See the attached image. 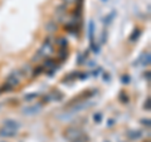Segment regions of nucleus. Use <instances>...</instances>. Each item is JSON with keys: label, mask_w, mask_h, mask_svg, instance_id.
<instances>
[{"label": "nucleus", "mask_w": 151, "mask_h": 142, "mask_svg": "<svg viewBox=\"0 0 151 142\" xmlns=\"http://www.w3.org/2000/svg\"><path fill=\"white\" fill-rule=\"evenodd\" d=\"M52 52H53V47H52V42H50V38L45 39V42L43 43V45L39 48V50L37 52V54L33 57V62H38L39 59H44L47 58Z\"/></svg>", "instance_id": "2"}, {"label": "nucleus", "mask_w": 151, "mask_h": 142, "mask_svg": "<svg viewBox=\"0 0 151 142\" xmlns=\"http://www.w3.org/2000/svg\"><path fill=\"white\" fill-rule=\"evenodd\" d=\"M20 70H14L8 75V78L5 79V83L3 84V87L0 88V92H10L14 87L19 86L20 83V77H22Z\"/></svg>", "instance_id": "1"}, {"label": "nucleus", "mask_w": 151, "mask_h": 142, "mask_svg": "<svg viewBox=\"0 0 151 142\" xmlns=\"http://www.w3.org/2000/svg\"><path fill=\"white\" fill-rule=\"evenodd\" d=\"M140 60V63L142 64V65H149L150 64V60H151V55L149 52H145V53H142V55L139 58Z\"/></svg>", "instance_id": "9"}, {"label": "nucleus", "mask_w": 151, "mask_h": 142, "mask_svg": "<svg viewBox=\"0 0 151 142\" xmlns=\"http://www.w3.org/2000/svg\"><path fill=\"white\" fill-rule=\"evenodd\" d=\"M93 33H94V23L91 20L88 24V38L91 42H93Z\"/></svg>", "instance_id": "15"}, {"label": "nucleus", "mask_w": 151, "mask_h": 142, "mask_svg": "<svg viewBox=\"0 0 151 142\" xmlns=\"http://www.w3.org/2000/svg\"><path fill=\"white\" fill-rule=\"evenodd\" d=\"M146 142H150V141H146Z\"/></svg>", "instance_id": "33"}, {"label": "nucleus", "mask_w": 151, "mask_h": 142, "mask_svg": "<svg viewBox=\"0 0 151 142\" xmlns=\"http://www.w3.org/2000/svg\"><path fill=\"white\" fill-rule=\"evenodd\" d=\"M68 58V49L67 47H64V48H59L58 50V55H57V60H58L59 63H63L65 62V59Z\"/></svg>", "instance_id": "6"}, {"label": "nucleus", "mask_w": 151, "mask_h": 142, "mask_svg": "<svg viewBox=\"0 0 151 142\" xmlns=\"http://www.w3.org/2000/svg\"><path fill=\"white\" fill-rule=\"evenodd\" d=\"M43 72H44V67H43V65H40V67H37V68L33 69V77H38V75H40Z\"/></svg>", "instance_id": "17"}, {"label": "nucleus", "mask_w": 151, "mask_h": 142, "mask_svg": "<svg viewBox=\"0 0 151 142\" xmlns=\"http://www.w3.org/2000/svg\"><path fill=\"white\" fill-rule=\"evenodd\" d=\"M65 14H67V5H60L58 6V9L55 10V18L58 22H63L65 18Z\"/></svg>", "instance_id": "5"}, {"label": "nucleus", "mask_w": 151, "mask_h": 142, "mask_svg": "<svg viewBox=\"0 0 151 142\" xmlns=\"http://www.w3.org/2000/svg\"><path fill=\"white\" fill-rule=\"evenodd\" d=\"M64 1H67V3H72V1H74V0H64Z\"/></svg>", "instance_id": "32"}, {"label": "nucleus", "mask_w": 151, "mask_h": 142, "mask_svg": "<svg viewBox=\"0 0 151 142\" xmlns=\"http://www.w3.org/2000/svg\"><path fill=\"white\" fill-rule=\"evenodd\" d=\"M45 28H47V30L52 33V32H55L57 29H58V25L55 24V22H54V20H50L48 24L45 25Z\"/></svg>", "instance_id": "16"}, {"label": "nucleus", "mask_w": 151, "mask_h": 142, "mask_svg": "<svg viewBox=\"0 0 151 142\" xmlns=\"http://www.w3.org/2000/svg\"><path fill=\"white\" fill-rule=\"evenodd\" d=\"M38 96H39L38 93H29V94H25V96H24V101L30 102V101H33V99H35Z\"/></svg>", "instance_id": "18"}, {"label": "nucleus", "mask_w": 151, "mask_h": 142, "mask_svg": "<svg viewBox=\"0 0 151 142\" xmlns=\"http://www.w3.org/2000/svg\"><path fill=\"white\" fill-rule=\"evenodd\" d=\"M112 16H113V14H110V15H108V16H107V19L105 18V22H103V23H105V24H106V25H107V24H110V23L112 22V20H111V19H112Z\"/></svg>", "instance_id": "25"}, {"label": "nucleus", "mask_w": 151, "mask_h": 142, "mask_svg": "<svg viewBox=\"0 0 151 142\" xmlns=\"http://www.w3.org/2000/svg\"><path fill=\"white\" fill-rule=\"evenodd\" d=\"M119 99L122 102V103H129V96L125 93V92H121L120 96H119Z\"/></svg>", "instance_id": "19"}, {"label": "nucleus", "mask_w": 151, "mask_h": 142, "mask_svg": "<svg viewBox=\"0 0 151 142\" xmlns=\"http://www.w3.org/2000/svg\"><path fill=\"white\" fill-rule=\"evenodd\" d=\"M122 83H124V84H129L130 83V75H127V74H124V75H122Z\"/></svg>", "instance_id": "23"}, {"label": "nucleus", "mask_w": 151, "mask_h": 142, "mask_svg": "<svg viewBox=\"0 0 151 142\" xmlns=\"http://www.w3.org/2000/svg\"><path fill=\"white\" fill-rule=\"evenodd\" d=\"M78 72H73V73H70L68 74L67 77H64L63 78V83H68V82H72V80H76V78L78 77Z\"/></svg>", "instance_id": "13"}, {"label": "nucleus", "mask_w": 151, "mask_h": 142, "mask_svg": "<svg viewBox=\"0 0 151 142\" xmlns=\"http://www.w3.org/2000/svg\"><path fill=\"white\" fill-rule=\"evenodd\" d=\"M4 126H5V127H9V128H12V130H18L20 125H19L18 122L13 121V120H6L5 122H4Z\"/></svg>", "instance_id": "11"}, {"label": "nucleus", "mask_w": 151, "mask_h": 142, "mask_svg": "<svg viewBox=\"0 0 151 142\" xmlns=\"http://www.w3.org/2000/svg\"><path fill=\"white\" fill-rule=\"evenodd\" d=\"M141 136H142V132L141 131H129L127 132V137H129L130 140H132V141L141 138Z\"/></svg>", "instance_id": "10"}, {"label": "nucleus", "mask_w": 151, "mask_h": 142, "mask_svg": "<svg viewBox=\"0 0 151 142\" xmlns=\"http://www.w3.org/2000/svg\"><path fill=\"white\" fill-rule=\"evenodd\" d=\"M89 141V138H88V136H86V135H82V136H79L78 138H76V140H73L72 142H88Z\"/></svg>", "instance_id": "20"}, {"label": "nucleus", "mask_w": 151, "mask_h": 142, "mask_svg": "<svg viewBox=\"0 0 151 142\" xmlns=\"http://www.w3.org/2000/svg\"><path fill=\"white\" fill-rule=\"evenodd\" d=\"M103 78H105V80H107V82H108V80H110V74H108V73H103Z\"/></svg>", "instance_id": "29"}, {"label": "nucleus", "mask_w": 151, "mask_h": 142, "mask_svg": "<svg viewBox=\"0 0 151 142\" xmlns=\"http://www.w3.org/2000/svg\"><path fill=\"white\" fill-rule=\"evenodd\" d=\"M91 48L93 53H100V45L96 44L94 42H91Z\"/></svg>", "instance_id": "21"}, {"label": "nucleus", "mask_w": 151, "mask_h": 142, "mask_svg": "<svg viewBox=\"0 0 151 142\" xmlns=\"http://www.w3.org/2000/svg\"><path fill=\"white\" fill-rule=\"evenodd\" d=\"M106 39H107V33L103 32V34H102V43H105Z\"/></svg>", "instance_id": "28"}, {"label": "nucleus", "mask_w": 151, "mask_h": 142, "mask_svg": "<svg viewBox=\"0 0 151 142\" xmlns=\"http://www.w3.org/2000/svg\"><path fill=\"white\" fill-rule=\"evenodd\" d=\"M82 135H83V132L79 128H77V127H68L63 133V136L70 142H72L73 140H76V138H78V137L82 136Z\"/></svg>", "instance_id": "3"}, {"label": "nucleus", "mask_w": 151, "mask_h": 142, "mask_svg": "<svg viewBox=\"0 0 151 142\" xmlns=\"http://www.w3.org/2000/svg\"><path fill=\"white\" fill-rule=\"evenodd\" d=\"M144 108L146 111H150V98L146 99V102H145V105H144Z\"/></svg>", "instance_id": "24"}, {"label": "nucleus", "mask_w": 151, "mask_h": 142, "mask_svg": "<svg viewBox=\"0 0 151 142\" xmlns=\"http://www.w3.org/2000/svg\"><path fill=\"white\" fill-rule=\"evenodd\" d=\"M145 77L147 78V80H150V72L149 70H147V73H145Z\"/></svg>", "instance_id": "30"}, {"label": "nucleus", "mask_w": 151, "mask_h": 142, "mask_svg": "<svg viewBox=\"0 0 151 142\" xmlns=\"http://www.w3.org/2000/svg\"><path fill=\"white\" fill-rule=\"evenodd\" d=\"M64 97V94L59 91V89H54V91H52L49 94H47V96L44 97V102H52V101H62Z\"/></svg>", "instance_id": "4"}, {"label": "nucleus", "mask_w": 151, "mask_h": 142, "mask_svg": "<svg viewBox=\"0 0 151 142\" xmlns=\"http://www.w3.org/2000/svg\"><path fill=\"white\" fill-rule=\"evenodd\" d=\"M113 123H115V121H113V120H110V122H108V126H112Z\"/></svg>", "instance_id": "31"}, {"label": "nucleus", "mask_w": 151, "mask_h": 142, "mask_svg": "<svg viewBox=\"0 0 151 142\" xmlns=\"http://www.w3.org/2000/svg\"><path fill=\"white\" fill-rule=\"evenodd\" d=\"M141 123L145 125V126H147V127H150V120H149V118H147V120H142V121H141Z\"/></svg>", "instance_id": "27"}, {"label": "nucleus", "mask_w": 151, "mask_h": 142, "mask_svg": "<svg viewBox=\"0 0 151 142\" xmlns=\"http://www.w3.org/2000/svg\"><path fill=\"white\" fill-rule=\"evenodd\" d=\"M101 70H102L101 68H97V69H94V70H93V72H92V74L94 75V77H97V75L101 73Z\"/></svg>", "instance_id": "26"}, {"label": "nucleus", "mask_w": 151, "mask_h": 142, "mask_svg": "<svg viewBox=\"0 0 151 142\" xmlns=\"http://www.w3.org/2000/svg\"><path fill=\"white\" fill-rule=\"evenodd\" d=\"M40 108H42V105H40V103H38V105H35V106L24 108V110H23V113H24V115H34V113L39 112Z\"/></svg>", "instance_id": "8"}, {"label": "nucleus", "mask_w": 151, "mask_h": 142, "mask_svg": "<svg viewBox=\"0 0 151 142\" xmlns=\"http://www.w3.org/2000/svg\"><path fill=\"white\" fill-rule=\"evenodd\" d=\"M55 44L58 45V48H64V47H68V42H67L65 38L60 37V38H58V39L55 40Z\"/></svg>", "instance_id": "12"}, {"label": "nucleus", "mask_w": 151, "mask_h": 142, "mask_svg": "<svg viewBox=\"0 0 151 142\" xmlns=\"http://www.w3.org/2000/svg\"><path fill=\"white\" fill-rule=\"evenodd\" d=\"M140 35H141V30L140 29H135L134 32H132V34L130 35V42H136L140 38Z\"/></svg>", "instance_id": "14"}, {"label": "nucleus", "mask_w": 151, "mask_h": 142, "mask_svg": "<svg viewBox=\"0 0 151 142\" xmlns=\"http://www.w3.org/2000/svg\"><path fill=\"white\" fill-rule=\"evenodd\" d=\"M93 120H94V122H97V123H100V122L102 121V113H100V112L94 113V115H93Z\"/></svg>", "instance_id": "22"}, {"label": "nucleus", "mask_w": 151, "mask_h": 142, "mask_svg": "<svg viewBox=\"0 0 151 142\" xmlns=\"http://www.w3.org/2000/svg\"><path fill=\"white\" fill-rule=\"evenodd\" d=\"M0 136L1 137H14L17 136V130H12L9 127L4 126L1 130H0Z\"/></svg>", "instance_id": "7"}]
</instances>
